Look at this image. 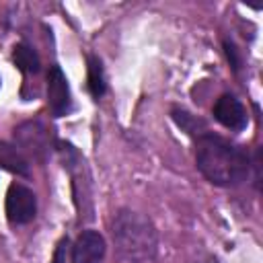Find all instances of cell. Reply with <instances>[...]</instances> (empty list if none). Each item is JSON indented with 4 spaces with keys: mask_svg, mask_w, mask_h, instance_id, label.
<instances>
[{
    "mask_svg": "<svg viewBox=\"0 0 263 263\" xmlns=\"http://www.w3.org/2000/svg\"><path fill=\"white\" fill-rule=\"evenodd\" d=\"M195 162L199 173L220 187L240 185L251 171L249 154L240 146L216 134H199L195 144Z\"/></svg>",
    "mask_w": 263,
    "mask_h": 263,
    "instance_id": "6da1fadb",
    "label": "cell"
},
{
    "mask_svg": "<svg viewBox=\"0 0 263 263\" xmlns=\"http://www.w3.org/2000/svg\"><path fill=\"white\" fill-rule=\"evenodd\" d=\"M113 242L121 259L138 263V261H148L156 253V228L154 224L132 210H119L113 218Z\"/></svg>",
    "mask_w": 263,
    "mask_h": 263,
    "instance_id": "7a4b0ae2",
    "label": "cell"
},
{
    "mask_svg": "<svg viewBox=\"0 0 263 263\" xmlns=\"http://www.w3.org/2000/svg\"><path fill=\"white\" fill-rule=\"evenodd\" d=\"M16 148L37 160H43L49 152V132L41 121H25L14 129Z\"/></svg>",
    "mask_w": 263,
    "mask_h": 263,
    "instance_id": "3957f363",
    "label": "cell"
},
{
    "mask_svg": "<svg viewBox=\"0 0 263 263\" xmlns=\"http://www.w3.org/2000/svg\"><path fill=\"white\" fill-rule=\"evenodd\" d=\"M6 218L10 224H29L35 214H37V197L35 193L21 185V183H12L8 187L6 193Z\"/></svg>",
    "mask_w": 263,
    "mask_h": 263,
    "instance_id": "277c9868",
    "label": "cell"
},
{
    "mask_svg": "<svg viewBox=\"0 0 263 263\" xmlns=\"http://www.w3.org/2000/svg\"><path fill=\"white\" fill-rule=\"evenodd\" d=\"M47 105L53 117H64L72 109L68 80L60 66H51L47 72Z\"/></svg>",
    "mask_w": 263,
    "mask_h": 263,
    "instance_id": "5b68a950",
    "label": "cell"
},
{
    "mask_svg": "<svg viewBox=\"0 0 263 263\" xmlns=\"http://www.w3.org/2000/svg\"><path fill=\"white\" fill-rule=\"evenodd\" d=\"M214 117H216L218 123H222L224 127H228L232 132H240L249 123L247 111H245L242 103L234 95H222V97L216 99V103H214Z\"/></svg>",
    "mask_w": 263,
    "mask_h": 263,
    "instance_id": "8992f818",
    "label": "cell"
},
{
    "mask_svg": "<svg viewBox=\"0 0 263 263\" xmlns=\"http://www.w3.org/2000/svg\"><path fill=\"white\" fill-rule=\"evenodd\" d=\"M105 238L97 230H82L72 247V263H103Z\"/></svg>",
    "mask_w": 263,
    "mask_h": 263,
    "instance_id": "52a82bcc",
    "label": "cell"
},
{
    "mask_svg": "<svg viewBox=\"0 0 263 263\" xmlns=\"http://www.w3.org/2000/svg\"><path fill=\"white\" fill-rule=\"evenodd\" d=\"M0 168L21 175V177H29V160L27 156L12 144L2 142L0 140Z\"/></svg>",
    "mask_w": 263,
    "mask_h": 263,
    "instance_id": "ba28073f",
    "label": "cell"
},
{
    "mask_svg": "<svg viewBox=\"0 0 263 263\" xmlns=\"http://www.w3.org/2000/svg\"><path fill=\"white\" fill-rule=\"evenodd\" d=\"M12 62L16 64V68L25 74H37L39 68H41V62H39V55L33 47H29L27 43H18L14 45L12 49Z\"/></svg>",
    "mask_w": 263,
    "mask_h": 263,
    "instance_id": "9c48e42d",
    "label": "cell"
},
{
    "mask_svg": "<svg viewBox=\"0 0 263 263\" xmlns=\"http://www.w3.org/2000/svg\"><path fill=\"white\" fill-rule=\"evenodd\" d=\"M88 88L95 99H101L105 95V76L101 60L95 55H88Z\"/></svg>",
    "mask_w": 263,
    "mask_h": 263,
    "instance_id": "30bf717a",
    "label": "cell"
},
{
    "mask_svg": "<svg viewBox=\"0 0 263 263\" xmlns=\"http://www.w3.org/2000/svg\"><path fill=\"white\" fill-rule=\"evenodd\" d=\"M66 251H68V238H64L58 249H55V255H53V261L51 263H66Z\"/></svg>",
    "mask_w": 263,
    "mask_h": 263,
    "instance_id": "8fae6325",
    "label": "cell"
}]
</instances>
